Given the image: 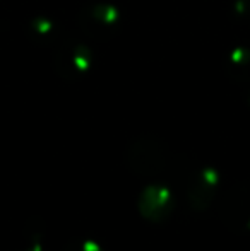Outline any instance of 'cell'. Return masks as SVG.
<instances>
[{
  "mask_svg": "<svg viewBox=\"0 0 250 251\" xmlns=\"http://www.w3.org/2000/svg\"><path fill=\"white\" fill-rule=\"evenodd\" d=\"M62 251H101V248L93 241H72L67 243Z\"/></svg>",
  "mask_w": 250,
  "mask_h": 251,
  "instance_id": "5b68a950",
  "label": "cell"
},
{
  "mask_svg": "<svg viewBox=\"0 0 250 251\" xmlns=\"http://www.w3.org/2000/svg\"><path fill=\"white\" fill-rule=\"evenodd\" d=\"M139 210L149 221H163L173 210V199L167 188L147 186L139 199Z\"/></svg>",
  "mask_w": 250,
  "mask_h": 251,
  "instance_id": "3957f363",
  "label": "cell"
},
{
  "mask_svg": "<svg viewBox=\"0 0 250 251\" xmlns=\"http://www.w3.org/2000/svg\"><path fill=\"white\" fill-rule=\"evenodd\" d=\"M189 178L184 179L187 200L195 212H204L211 205L214 197V183L207 179L206 175H195L197 171H189Z\"/></svg>",
  "mask_w": 250,
  "mask_h": 251,
  "instance_id": "277c9868",
  "label": "cell"
},
{
  "mask_svg": "<svg viewBox=\"0 0 250 251\" xmlns=\"http://www.w3.org/2000/svg\"><path fill=\"white\" fill-rule=\"evenodd\" d=\"M170 151L167 144L154 137H137L125 151V162L132 173L142 178L160 176L168 169Z\"/></svg>",
  "mask_w": 250,
  "mask_h": 251,
  "instance_id": "6da1fadb",
  "label": "cell"
},
{
  "mask_svg": "<svg viewBox=\"0 0 250 251\" xmlns=\"http://www.w3.org/2000/svg\"><path fill=\"white\" fill-rule=\"evenodd\" d=\"M220 219L226 227L240 231L250 226V183L233 185L221 199Z\"/></svg>",
  "mask_w": 250,
  "mask_h": 251,
  "instance_id": "7a4b0ae2",
  "label": "cell"
}]
</instances>
